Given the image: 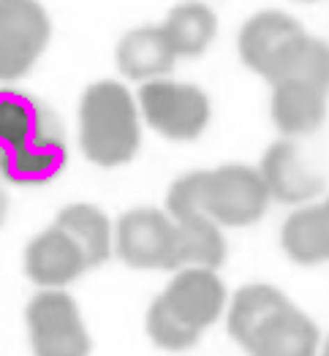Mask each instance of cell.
<instances>
[{"mask_svg": "<svg viewBox=\"0 0 329 356\" xmlns=\"http://www.w3.org/2000/svg\"><path fill=\"white\" fill-rule=\"evenodd\" d=\"M79 145L90 163L101 169L134 161L142 145V112L125 85L101 79L82 92Z\"/></svg>", "mask_w": 329, "mask_h": 356, "instance_id": "obj_1", "label": "cell"}, {"mask_svg": "<svg viewBox=\"0 0 329 356\" xmlns=\"http://www.w3.org/2000/svg\"><path fill=\"white\" fill-rule=\"evenodd\" d=\"M204 172H191L172 182L166 193V212L177 229L179 267H220L226 259V237L223 226H218L202 204Z\"/></svg>", "mask_w": 329, "mask_h": 356, "instance_id": "obj_2", "label": "cell"}, {"mask_svg": "<svg viewBox=\"0 0 329 356\" xmlns=\"http://www.w3.org/2000/svg\"><path fill=\"white\" fill-rule=\"evenodd\" d=\"M136 104L150 128L172 142L199 139L209 122L207 92L196 85L175 82L166 76L142 82Z\"/></svg>", "mask_w": 329, "mask_h": 356, "instance_id": "obj_3", "label": "cell"}, {"mask_svg": "<svg viewBox=\"0 0 329 356\" xmlns=\"http://www.w3.org/2000/svg\"><path fill=\"white\" fill-rule=\"evenodd\" d=\"M202 204L218 226L242 229L264 218L269 191L259 169L245 163H226L204 172Z\"/></svg>", "mask_w": 329, "mask_h": 356, "instance_id": "obj_4", "label": "cell"}, {"mask_svg": "<svg viewBox=\"0 0 329 356\" xmlns=\"http://www.w3.org/2000/svg\"><path fill=\"white\" fill-rule=\"evenodd\" d=\"M33 356H90L93 340L79 305L63 289H44L25 310Z\"/></svg>", "mask_w": 329, "mask_h": 356, "instance_id": "obj_5", "label": "cell"}, {"mask_svg": "<svg viewBox=\"0 0 329 356\" xmlns=\"http://www.w3.org/2000/svg\"><path fill=\"white\" fill-rule=\"evenodd\" d=\"M115 253L134 269L177 272V229L169 212L136 207L122 212L115 226Z\"/></svg>", "mask_w": 329, "mask_h": 356, "instance_id": "obj_6", "label": "cell"}, {"mask_svg": "<svg viewBox=\"0 0 329 356\" xmlns=\"http://www.w3.org/2000/svg\"><path fill=\"white\" fill-rule=\"evenodd\" d=\"M49 38L52 22L38 0H0V82L22 79Z\"/></svg>", "mask_w": 329, "mask_h": 356, "instance_id": "obj_7", "label": "cell"}, {"mask_svg": "<svg viewBox=\"0 0 329 356\" xmlns=\"http://www.w3.org/2000/svg\"><path fill=\"white\" fill-rule=\"evenodd\" d=\"M161 299L169 305V310L182 324L204 332L223 316L229 294H226V286L218 269L191 264L175 272V277L163 289Z\"/></svg>", "mask_w": 329, "mask_h": 356, "instance_id": "obj_8", "label": "cell"}, {"mask_svg": "<svg viewBox=\"0 0 329 356\" xmlns=\"http://www.w3.org/2000/svg\"><path fill=\"white\" fill-rule=\"evenodd\" d=\"M259 172L264 177L269 199L283 204H307L324 191V179L302 161L299 147L289 136L269 145L259 163Z\"/></svg>", "mask_w": 329, "mask_h": 356, "instance_id": "obj_9", "label": "cell"}, {"mask_svg": "<svg viewBox=\"0 0 329 356\" xmlns=\"http://www.w3.org/2000/svg\"><path fill=\"white\" fill-rule=\"evenodd\" d=\"M88 269L85 253L60 226L35 234L25 248V275L41 289H63Z\"/></svg>", "mask_w": 329, "mask_h": 356, "instance_id": "obj_10", "label": "cell"}, {"mask_svg": "<svg viewBox=\"0 0 329 356\" xmlns=\"http://www.w3.org/2000/svg\"><path fill=\"white\" fill-rule=\"evenodd\" d=\"M65 163H68L65 139L60 134V125H55L25 145L3 152L0 175L11 185H47L60 177Z\"/></svg>", "mask_w": 329, "mask_h": 356, "instance_id": "obj_11", "label": "cell"}, {"mask_svg": "<svg viewBox=\"0 0 329 356\" xmlns=\"http://www.w3.org/2000/svg\"><path fill=\"white\" fill-rule=\"evenodd\" d=\"M245 351L248 356H319L321 332L307 313L289 302L264 321Z\"/></svg>", "mask_w": 329, "mask_h": 356, "instance_id": "obj_12", "label": "cell"}, {"mask_svg": "<svg viewBox=\"0 0 329 356\" xmlns=\"http://www.w3.org/2000/svg\"><path fill=\"white\" fill-rule=\"evenodd\" d=\"M118 68L122 71L125 79L134 82H150V79H161L169 76L177 55L166 38L163 28L158 25H142V28L128 30L118 44Z\"/></svg>", "mask_w": 329, "mask_h": 356, "instance_id": "obj_13", "label": "cell"}, {"mask_svg": "<svg viewBox=\"0 0 329 356\" xmlns=\"http://www.w3.org/2000/svg\"><path fill=\"white\" fill-rule=\"evenodd\" d=\"M299 33H305V28L299 25L297 19L286 11H259L253 14L242 30H239V38H237V47H239V58L242 63L264 76L267 68L272 65V60L280 55V49L297 38Z\"/></svg>", "mask_w": 329, "mask_h": 356, "instance_id": "obj_14", "label": "cell"}, {"mask_svg": "<svg viewBox=\"0 0 329 356\" xmlns=\"http://www.w3.org/2000/svg\"><path fill=\"white\" fill-rule=\"evenodd\" d=\"M327 90L307 82H278L272 85V122L283 136H307L321 128L327 118Z\"/></svg>", "mask_w": 329, "mask_h": 356, "instance_id": "obj_15", "label": "cell"}, {"mask_svg": "<svg viewBox=\"0 0 329 356\" xmlns=\"http://www.w3.org/2000/svg\"><path fill=\"white\" fill-rule=\"evenodd\" d=\"M283 253L302 267L329 261V199L294 209L280 229Z\"/></svg>", "mask_w": 329, "mask_h": 356, "instance_id": "obj_16", "label": "cell"}, {"mask_svg": "<svg viewBox=\"0 0 329 356\" xmlns=\"http://www.w3.org/2000/svg\"><path fill=\"white\" fill-rule=\"evenodd\" d=\"M262 79H267L269 85L307 82L329 92V44L316 35L299 33L280 49Z\"/></svg>", "mask_w": 329, "mask_h": 356, "instance_id": "obj_17", "label": "cell"}, {"mask_svg": "<svg viewBox=\"0 0 329 356\" xmlns=\"http://www.w3.org/2000/svg\"><path fill=\"white\" fill-rule=\"evenodd\" d=\"M289 305V297L267 283H250L242 286L226 307V329L239 348H248L256 332L264 327V321L272 318L280 307Z\"/></svg>", "mask_w": 329, "mask_h": 356, "instance_id": "obj_18", "label": "cell"}, {"mask_svg": "<svg viewBox=\"0 0 329 356\" xmlns=\"http://www.w3.org/2000/svg\"><path fill=\"white\" fill-rule=\"evenodd\" d=\"M55 226H60L68 237L79 245V250L85 253L88 267H101L115 248V232H112V220L106 218V212L88 202H77L68 204L58 212Z\"/></svg>", "mask_w": 329, "mask_h": 356, "instance_id": "obj_19", "label": "cell"}, {"mask_svg": "<svg viewBox=\"0 0 329 356\" xmlns=\"http://www.w3.org/2000/svg\"><path fill=\"white\" fill-rule=\"evenodd\" d=\"M58 122L52 112L22 90H0V155L19 147Z\"/></svg>", "mask_w": 329, "mask_h": 356, "instance_id": "obj_20", "label": "cell"}, {"mask_svg": "<svg viewBox=\"0 0 329 356\" xmlns=\"http://www.w3.org/2000/svg\"><path fill=\"white\" fill-rule=\"evenodd\" d=\"M161 28L177 58H202L218 35V17L204 3L188 0L166 14Z\"/></svg>", "mask_w": 329, "mask_h": 356, "instance_id": "obj_21", "label": "cell"}, {"mask_svg": "<svg viewBox=\"0 0 329 356\" xmlns=\"http://www.w3.org/2000/svg\"><path fill=\"white\" fill-rule=\"evenodd\" d=\"M145 329H147V337L152 340V346L161 348V351H188L202 340V332L182 324L161 297L150 302L147 316H145Z\"/></svg>", "mask_w": 329, "mask_h": 356, "instance_id": "obj_22", "label": "cell"}, {"mask_svg": "<svg viewBox=\"0 0 329 356\" xmlns=\"http://www.w3.org/2000/svg\"><path fill=\"white\" fill-rule=\"evenodd\" d=\"M6 218H8V196H6V191L0 185V226L6 223Z\"/></svg>", "mask_w": 329, "mask_h": 356, "instance_id": "obj_23", "label": "cell"}, {"mask_svg": "<svg viewBox=\"0 0 329 356\" xmlns=\"http://www.w3.org/2000/svg\"><path fill=\"white\" fill-rule=\"evenodd\" d=\"M319 356H329V337L321 343V351H319Z\"/></svg>", "mask_w": 329, "mask_h": 356, "instance_id": "obj_24", "label": "cell"}]
</instances>
